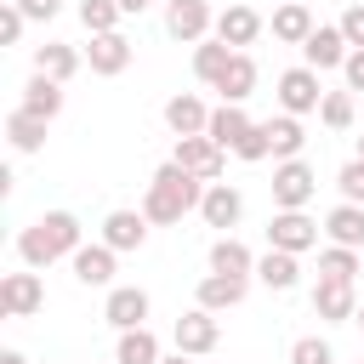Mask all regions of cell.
Wrapping results in <instances>:
<instances>
[{
  "label": "cell",
  "instance_id": "obj_40",
  "mask_svg": "<svg viewBox=\"0 0 364 364\" xmlns=\"http://www.w3.org/2000/svg\"><path fill=\"white\" fill-rule=\"evenodd\" d=\"M17 6H23V17H28V23H51V17L63 11V0H17Z\"/></svg>",
  "mask_w": 364,
  "mask_h": 364
},
{
  "label": "cell",
  "instance_id": "obj_27",
  "mask_svg": "<svg viewBox=\"0 0 364 364\" xmlns=\"http://www.w3.org/2000/svg\"><path fill=\"white\" fill-rule=\"evenodd\" d=\"M262 125H267L273 159H301V148H307V131H301V119H296V114H273V119H262Z\"/></svg>",
  "mask_w": 364,
  "mask_h": 364
},
{
  "label": "cell",
  "instance_id": "obj_5",
  "mask_svg": "<svg viewBox=\"0 0 364 364\" xmlns=\"http://www.w3.org/2000/svg\"><path fill=\"white\" fill-rule=\"evenodd\" d=\"M188 176H199V182H222V171H228V148L222 142H210L205 131L199 136H176V154H171Z\"/></svg>",
  "mask_w": 364,
  "mask_h": 364
},
{
  "label": "cell",
  "instance_id": "obj_9",
  "mask_svg": "<svg viewBox=\"0 0 364 364\" xmlns=\"http://www.w3.org/2000/svg\"><path fill=\"white\" fill-rule=\"evenodd\" d=\"M267 245L273 250H313L318 245V222L307 216V210H273V222H267Z\"/></svg>",
  "mask_w": 364,
  "mask_h": 364
},
{
  "label": "cell",
  "instance_id": "obj_38",
  "mask_svg": "<svg viewBox=\"0 0 364 364\" xmlns=\"http://www.w3.org/2000/svg\"><path fill=\"white\" fill-rule=\"evenodd\" d=\"M233 154H239V159H250V165H256V159H267V154H273V142H267V125L256 119V125L245 131V142H239Z\"/></svg>",
  "mask_w": 364,
  "mask_h": 364
},
{
  "label": "cell",
  "instance_id": "obj_1",
  "mask_svg": "<svg viewBox=\"0 0 364 364\" xmlns=\"http://www.w3.org/2000/svg\"><path fill=\"white\" fill-rule=\"evenodd\" d=\"M199 199H205V182H199V176H188L176 159H165V165L148 176L142 216H148L154 228H171V222H182L188 210H199Z\"/></svg>",
  "mask_w": 364,
  "mask_h": 364
},
{
  "label": "cell",
  "instance_id": "obj_33",
  "mask_svg": "<svg viewBox=\"0 0 364 364\" xmlns=\"http://www.w3.org/2000/svg\"><path fill=\"white\" fill-rule=\"evenodd\" d=\"M119 0H80V23H85V34H114L119 28Z\"/></svg>",
  "mask_w": 364,
  "mask_h": 364
},
{
  "label": "cell",
  "instance_id": "obj_37",
  "mask_svg": "<svg viewBox=\"0 0 364 364\" xmlns=\"http://www.w3.org/2000/svg\"><path fill=\"white\" fill-rule=\"evenodd\" d=\"M23 28H28L23 6H17V0H6V6H0V46H17V40H23Z\"/></svg>",
  "mask_w": 364,
  "mask_h": 364
},
{
  "label": "cell",
  "instance_id": "obj_10",
  "mask_svg": "<svg viewBox=\"0 0 364 364\" xmlns=\"http://www.w3.org/2000/svg\"><path fill=\"white\" fill-rule=\"evenodd\" d=\"M114 262H119V250L114 245H80L74 256H68V267H74V279L85 284V290H114Z\"/></svg>",
  "mask_w": 364,
  "mask_h": 364
},
{
  "label": "cell",
  "instance_id": "obj_20",
  "mask_svg": "<svg viewBox=\"0 0 364 364\" xmlns=\"http://www.w3.org/2000/svg\"><path fill=\"white\" fill-rule=\"evenodd\" d=\"M250 125H256V119L245 114V102H222V108H210V125H205V136H210V142H222V148L233 154V148L245 142V131H250Z\"/></svg>",
  "mask_w": 364,
  "mask_h": 364
},
{
  "label": "cell",
  "instance_id": "obj_39",
  "mask_svg": "<svg viewBox=\"0 0 364 364\" xmlns=\"http://www.w3.org/2000/svg\"><path fill=\"white\" fill-rule=\"evenodd\" d=\"M336 23H341L347 46H353V51H364V0H353V6H347V11L336 17Z\"/></svg>",
  "mask_w": 364,
  "mask_h": 364
},
{
  "label": "cell",
  "instance_id": "obj_43",
  "mask_svg": "<svg viewBox=\"0 0 364 364\" xmlns=\"http://www.w3.org/2000/svg\"><path fill=\"white\" fill-rule=\"evenodd\" d=\"M0 364H28V358H23L17 347H6V353H0Z\"/></svg>",
  "mask_w": 364,
  "mask_h": 364
},
{
  "label": "cell",
  "instance_id": "obj_11",
  "mask_svg": "<svg viewBox=\"0 0 364 364\" xmlns=\"http://www.w3.org/2000/svg\"><path fill=\"white\" fill-rule=\"evenodd\" d=\"M148 313H154V296L142 284H114L108 301H102V318L114 330H136V324H148Z\"/></svg>",
  "mask_w": 364,
  "mask_h": 364
},
{
  "label": "cell",
  "instance_id": "obj_23",
  "mask_svg": "<svg viewBox=\"0 0 364 364\" xmlns=\"http://www.w3.org/2000/svg\"><path fill=\"white\" fill-rule=\"evenodd\" d=\"M210 273H239V279H250V273H256L250 245L233 239V233H216V245H210Z\"/></svg>",
  "mask_w": 364,
  "mask_h": 364
},
{
  "label": "cell",
  "instance_id": "obj_13",
  "mask_svg": "<svg viewBox=\"0 0 364 364\" xmlns=\"http://www.w3.org/2000/svg\"><path fill=\"white\" fill-rule=\"evenodd\" d=\"M199 216H205V228H216V233H228V228H239V216H245V193H239L233 182H205V199H199Z\"/></svg>",
  "mask_w": 364,
  "mask_h": 364
},
{
  "label": "cell",
  "instance_id": "obj_31",
  "mask_svg": "<svg viewBox=\"0 0 364 364\" xmlns=\"http://www.w3.org/2000/svg\"><path fill=\"white\" fill-rule=\"evenodd\" d=\"M228 63H233V46H228V40H216V34H210V40H199V46H193V74H199L205 85H216V80L228 74Z\"/></svg>",
  "mask_w": 364,
  "mask_h": 364
},
{
  "label": "cell",
  "instance_id": "obj_44",
  "mask_svg": "<svg viewBox=\"0 0 364 364\" xmlns=\"http://www.w3.org/2000/svg\"><path fill=\"white\" fill-rule=\"evenodd\" d=\"M159 364H193V358H188V353H171V358H159Z\"/></svg>",
  "mask_w": 364,
  "mask_h": 364
},
{
  "label": "cell",
  "instance_id": "obj_15",
  "mask_svg": "<svg viewBox=\"0 0 364 364\" xmlns=\"http://www.w3.org/2000/svg\"><path fill=\"white\" fill-rule=\"evenodd\" d=\"M85 63H91V74H102V80H114V74H125L131 68V40L114 28V34H91V46H85Z\"/></svg>",
  "mask_w": 364,
  "mask_h": 364
},
{
  "label": "cell",
  "instance_id": "obj_36",
  "mask_svg": "<svg viewBox=\"0 0 364 364\" xmlns=\"http://www.w3.org/2000/svg\"><path fill=\"white\" fill-rule=\"evenodd\" d=\"M336 188H341V199H353V205H364V159L353 154L341 171H336Z\"/></svg>",
  "mask_w": 364,
  "mask_h": 364
},
{
  "label": "cell",
  "instance_id": "obj_42",
  "mask_svg": "<svg viewBox=\"0 0 364 364\" xmlns=\"http://www.w3.org/2000/svg\"><path fill=\"white\" fill-rule=\"evenodd\" d=\"M148 6H159V0H119V11H125V17H136V11H148Z\"/></svg>",
  "mask_w": 364,
  "mask_h": 364
},
{
  "label": "cell",
  "instance_id": "obj_14",
  "mask_svg": "<svg viewBox=\"0 0 364 364\" xmlns=\"http://www.w3.org/2000/svg\"><path fill=\"white\" fill-rule=\"evenodd\" d=\"M313 313H318L324 324H347V318L358 313V290H353L347 279H318V284H313Z\"/></svg>",
  "mask_w": 364,
  "mask_h": 364
},
{
  "label": "cell",
  "instance_id": "obj_4",
  "mask_svg": "<svg viewBox=\"0 0 364 364\" xmlns=\"http://www.w3.org/2000/svg\"><path fill=\"white\" fill-rule=\"evenodd\" d=\"M273 97H279V114H318V102H324V85H318V68H307V63H296V68H284L279 74V85H273Z\"/></svg>",
  "mask_w": 364,
  "mask_h": 364
},
{
  "label": "cell",
  "instance_id": "obj_34",
  "mask_svg": "<svg viewBox=\"0 0 364 364\" xmlns=\"http://www.w3.org/2000/svg\"><path fill=\"white\" fill-rule=\"evenodd\" d=\"M318 119H324L330 131H347V125H353V91H324Z\"/></svg>",
  "mask_w": 364,
  "mask_h": 364
},
{
  "label": "cell",
  "instance_id": "obj_35",
  "mask_svg": "<svg viewBox=\"0 0 364 364\" xmlns=\"http://www.w3.org/2000/svg\"><path fill=\"white\" fill-rule=\"evenodd\" d=\"M290 364H336V347L324 336H296L290 341Z\"/></svg>",
  "mask_w": 364,
  "mask_h": 364
},
{
  "label": "cell",
  "instance_id": "obj_28",
  "mask_svg": "<svg viewBox=\"0 0 364 364\" xmlns=\"http://www.w3.org/2000/svg\"><path fill=\"white\" fill-rule=\"evenodd\" d=\"M165 353H159V336L148 330V324H136V330H119V347H114V364H159Z\"/></svg>",
  "mask_w": 364,
  "mask_h": 364
},
{
  "label": "cell",
  "instance_id": "obj_21",
  "mask_svg": "<svg viewBox=\"0 0 364 364\" xmlns=\"http://www.w3.org/2000/svg\"><path fill=\"white\" fill-rule=\"evenodd\" d=\"M165 125H171L176 136H199V131L210 125V108H205L193 91H176V97L165 102Z\"/></svg>",
  "mask_w": 364,
  "mask_h": 364
},
{
  "label": "cell",
  "instance_id": "obj_22",
  "mask_svg": "<svg viewBox=\"0 0 364 364\" xmlns=\"http://www.w3.org/2000/svg\"><path fill=\"white\" fill-rule=\"evenodd\" d=\"M313 28H318V23H313V11H307L301 0H279V6H273V40H284V46H301Z\"/></svg>",
  "mask_w": 364,
  "mask_h": 364
},
{
  "label": "cell",
  "instance_id": "obj_18",
  "mask_svg": "<svg viewBox=\"0 0 364 364\" xmlns=\"http://www.w3.org/2000/svg\"><path fill=\"white\" fill-rule=\"evenodd\" d=\"M85 68V51H74L68 40H46V46H34V74H46V80H74Z\"/></svg>",
  "mask_w": 364,
  "mask_h": 364
},
{
  "label": "cell",
  "instance_id": "obj_29",
  "mask_svg": "<svg viewBox=\"0 0 364 364\" xmlns=\"http://www.w3.org/2000/svg\"><path fill=\"white\" fill-rule=\"evenodd\" d=\"M216 91H222V102H245V97L256 91V57H250V51H233V63H228V74L216 80Z\"/></svg>",
  "mask_w": 364,
  "mask_h": 364
},
{
  "label": "cell",
  "instance_id": "obj_26",
  "mask_svg": "<svg viewBox=\"0 0 364 364\" xmlns=\"http://www.w3.org/2000/svg\"><path fill=\"white\" fill-rule=\"evenodd\" d=\"M46 125H51V119H40V114H28V108H11V114H6V136H11L17 154H40V148H46Z\"/></svg>",
  "mask_w": 364,
  "mask_h": 364
},
{
  "label": "cell",
  "instance_id": "obj_8",
  "mask_svg": "<svg viewBox=\"0 0 364 364\" xmlns=\"http://www.w3.org/2000/svg\"><path fill=\"white\" fill-rule=\"evenodd\" d=\"M210 28H216L210 0H165V34H171V40L199 46V40H210Z\"/></svg>",
  "mask_w": 364,
  "mask_h": 364
},
{
  "label": "cell",
  "instance_id": "obj_46",
  "mask_svg": "<svg viewBox=\"0 0 364 364\" xmlns=\"http://www.w3.org/2000/svg\"><path fill=\"white\" fill-rule=\"evenodd\" d=\"M358 159H364V136H358Z\"/></svg>",
  "mask_w": 364,
  "mask_h": 364
},
{
  "label": "cell",
  "instance_id": "obj_17",
  "mask_svg": "<svg viewBox=\"0 0 364 364\" xmlns=\"http://www.w3.org/2000/svg\"><path fill=\"white\" fill-rule=\"evenodd\" d=\"M267 23H262V11L256 6H228V11H216V40H228L233 51H245V46H256V34H262Z\"/></svg>",
  "mask_w": 364,
  "mask_h": 364
},
{
  "label": "cell",
  "instance_id": "obj_32",
  "mask_svg": "<svg viewBox=\"0 0 364 364\" xmlns=\"http://www.w3.org/2000/svg\"><path fill=\"white\" fill-rule=\"evenodd\" d=\"M358 267H364V262H358L353 245H324V250H318V279H347V284H353Z\"/></svg>",
  "mask_w": 364,
  "mask_h": 364
},
{
  "label": "cell",
  "instance_id": "obj_25",
  "mask_svg": "<svg viewBox=\"0 0 364 364\" xmlns=\"http://www.w3.org/2000/svg\"><path fill=\"white\" fill-rule=\"evenodd\" d=\"M324 233H330V245H353V250H364V205L341 199V205L324 216Z\"/></svg>",
  "mask_w": 364,
  "mask_h": 364
},
{
  "label": "cell",
  "instance_id": "obj_24",
  "mask_svg": "<svg viewBox=\"0 0 364 364\" xmlns=\"http://www.w3.org/2000/svg\"><path fill=\"white\" fill-rule=\"evenodd\" d=\"M256 279H262L267 290H296V279H301L296 250H273V245H267V256H256Z\"/></svg>",
  "mask_w": 364,
  "mask_h": 364
},
{
  "label": "cell",
  "instance_id": "obj_30",
  "mask_svg": "<svg viewBox=\"0 0 364 364\" xmlns=\"http://www.w3.org/2000/svg\"><path fill=\"white\" fill-rule=\"evenodd\" d=\"M17 108H28V114H40V119H57V114H63V80L34 74V80L23 85V102H17Z\"/></svg>",
  "mask_w": 364,
  "mask_h": 364
},
{
  "label": "cell",
  "instance_id": "obj_45",
  "mask_svg": "<svg viewBox=\"0 0 364 364\" xmlns=\"http://www.w3.org/2000/svg\"><path fill=\"white\" fill-rule=\"evenodd\" d=\"M353 324H358V330H364V301H358V313H353Z\"/></svg>",
  "mask_w": 364,
  "mask_h": 364
},
{
  "label": "cell",
  "instance_id": "obj_12",
  "mask_svg": "<svg viewBox=\"0 0 364 364\" xmlns=\"http://www.w3.org/2000/svg\"><path fill=\"white\" fill-rule=\"evenodd\" d=\"M347 51H353V46H347L341 23H318V28L301 40V63H307V68H318V74H324V68H341V63H347Z\"/></svg>",
  "mask_w": 364,
  "mask_h": 364
},
{
  "label": "cell",
  "instance_id": "obj_6",
  "mask_svg": "<svg viewBox=\"0 0 364 364\" xmlns=\"http://www.w3.org/2000/svg\"><path fill=\"white\" fill-rule=\"evenodd\" d=\"M171 341H176V353H188V358H205V353H216V341H222V324H216V313H210V307H199V301H193V307L176 318Z\"/></svg>",
  "mask_w": 364,
  "mask_h": 364
},
{
  "label": "cell",
  "instance_id": "obj_41",
  "mask_svg": "<svg viewBox=\"0 0 364 364\" xmlns=\"http://www.w3.org/2000/svg\"><path fill=\"white\" fill-rule=\"evenodd\" d=\"M341 80H347V91H364V51H347V63H341Z\"/></svg>",
  "mask_w": 364,
  "mask_h": 364
},
{
  "label": "cell",
  "instance_id": "obj_19",
  "mask_svg": "<svg viewBox=\"0 0 364 364\" xmlns=\"http://www.w3.org/2000/svg\"><path fill=\"white\" fill-rule=\"evenodd\" d=\"M245 290H250V279H239V273H205L193 296H199V307L228 313V307H239V301H245Z\"/></svg>",
  "mask_w": 364,
  "mask_h": 364
},
{
  "label": "cell",
  "instance_id": "obj_3",
  "mask_svg": "<svg viewBox=\"0 0 364 364\" xmlns=\"http://www.w3.org/2000/svg\"><path fill=\"white\" fill-rule=\"evenodd\" d=\"M318 193V171L307 159H273V210H307Z\"/></svg>",
  "mask_w": 364,
  "mask_h": 364
},
{
  "label": "cell",
  "instance_id": "obj_16",
  "mask_svg": "<svg viewBox=\"0 0 364 364\" xmlns=\"http://www.w3.org/2000/svg\"><path fill=\"white\" fill-rule=\"evenodd\" d=\"M148 228H154V222H148L142 210H108V216H102V245H114L119 256H125V250H142V245H148Z\"/></svg>",
  "mask_w": 364,
  "mask_h": 364
},
{
  "label": "cell",
  "instance_id": "obj_2",
  "mask_svg": "<svg viewBox=\"0 0 364 364\" xmlns=\"http://www.w3.org/2000/svg\"><path fill=\"white\" fill-rule=\"evenodd\" d=\"M80 233L85 228H80L74 210H46L17 233V256H23V267H51V262H63V256H74L85 245Z\"/></svg>",
  "mask_w": 364,
  "mask_h": 364
},
{
  "label": "cell",
  "instance_id": "obj_7",
  "mask_svg": "<svg viewBox=\"0 0 364 364\" xmlns=\"http://www.w3.org/2000/svg\"><path fill=\"white\" fill-rule=\"evenodd\" d=\"M40 307H46L40 267H23V273H6V279H0V313H6V318H34Z\"/></svg>",
  "mask_w": 364,
  "mask_h": 364
}]
</instances>
